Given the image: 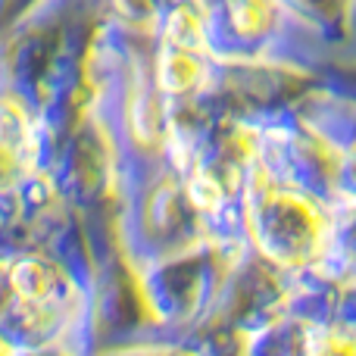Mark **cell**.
Returning <instances> with one entry per match:
<instances>
[{
	"label": "cell",
	"mask_w": 356,
	"mask_h": 356,
	"mask_svg": "<svg viewBox=\"0 0 356 356\" xmlns=\"http://www.w3.org/2000/svg\"><path fill=\"white\" fill-rule=\"evenodd\" d=\"M197 72H200V66H197V60L191 56V50H181V47H172V44H169L163 60H160L163 85H166L169 91H184V88L194 85Z\"/></svg>",
	"instance_id": "cell-1"
},
{
	"label": "cell",
	"mask_w": 356,
	"mask_h": 356,
	"mask_svg": "<svg viewBox=\"0 0 356 356\" xmlns=\"http://www.w3.org/2000/svg\"><path fill=\"white\" fill-rule=\"evenodd\" d=\"M272 3L269 0H234L232 6V22L241 35H257L269 25Z\"/></svg>",
	"instance_id": "cell-2"
},
{
	"label": "cell",
	"mask_w": 356,
	"mask_h": 356,
	"mask_svg": "<svg viewBox=\"0 0 356 356\" xmlns=\"http://www.w3.org/2000/svg\"><path fill=\"white\" fill-rule=\"evenodd\" d=\"M166 41L172 44V47H181V50L197 47V44H200V19H197L191 10H175L172 19H169Z\"/></svg>",
	"instance_id": "cell-3"
}]
</instances>
